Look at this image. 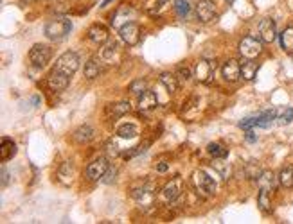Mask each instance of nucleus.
<instances>
[{"mask_svg":"<svg viewBox=\"0 0 293 224\" xmlns=\"http://www.w3.org/2000/svg\"><path fill=\"white\" fill-rule=\"evenodd\" d=\"M255 181H257V187L259 188H265V190H274L275 185H277V177H275V174L272 172V170H263Z\"/></svg>","mask_w":293,"mask_h":224,"instance_id":"20","label":"nucleus"},{"mask_svg":"<svg viewBox=\"0 0 293 224\" xmlns=\"http://www.w3.org/2000/svg\"><path fill=\"white\" fill-rule=\"evenodd\" d=\"M281 47L286 52H293V27L284 29L281 33Z\"/></svg>","mask_w":293,"mask_h":224,"instance_id":"27","label":"nucleus"},{"mask_svg":"<svg viewBox=\"0 0 293 224\" xmlns=\"http://www.w3.org/2000/svg\"><path fill=\"white\" fill-rule=\"evenodd\" d=\"M117 135L121 136V138H135V136L139 135V129L137 126H133V124H123V126L117 129Z\"/></svg>","mask_w":293,"mask_h":224,"instance_id":"30","label":"nucleus"},{"mask_svg":"<svg viewBox=\"0 0 293 224\" xmlns=\"http://www.w3.org/2000/svg\"><path fill=\"white\" fill-rule=\"evenodd\" d=\"M88 38H90V42H94L97 43V45H101V43H106L108 42V38H110V33H108V29L104 27V25L101 24H94L92 27L88 29Z\"/></svg>","mask_w":293,"mask_h":224,"instance_id":"14","label":"nucleus"},{"mask_svg":"<svg viewBox=\"0 0 293 224\" xmlns=\"http://www.w3.org/2000/svg\"><path fill=\"white\" fill-rule=\"evenodd\" d=\"M191 11V5H189V0H175V13L178 14L180 18H184L187 16Z\"/></svg>","mask_w":293,"mask_h":224,"instance_id":"34","label":"nucleus"},{"mask_svg":"<svg viewBox=\"0 0 293 224\" xmlns=\"http://www.w3.org/2000/svg\"><path fill=\"white\" fill-rule=\"evenodd\" d=\"M52 51L49 45H43V43H36L33 45V49L29 51V61L33 63V66L36 68H43L51 61Z\"/></svg>","mask_w":293,"mask_h":224,"instance_id":"4","label":"nucleus"},{"mask_svg":"<svg viewBox=\"0 0 293 224\" xmlns=\"http://www.w3.org/2000/svg\"><path fill=\"white\" fill-rule=\"evenodd\" d=\"M94 135H95L94 127L85 124V126L77 127V129L74 131V140H76L77 144H88V142L94 140Z\"/></svg>","mask_w":293,"mask_h":224,"instance_id":"19","label":"nucleus"},{"mask_svg":"<svg viewBox=\"0 0 293 224\" xmlns=\"http://www.w3.org/2000/svg\"><path fill=\"white\" fill-rule=\"evenodd\" d=\"M166 2H167V0H158V7H162V5L166 4Z\"/></svg>","mask_w":293,"mask_h":224,"instance_id":"43","label":"nucleus"},{"mask_svg":"<svg viewBox=\"0 0 293 224\" xmlns=\"http://www.w3.org/2000/svg\"><path fill=\"white\" fill-rule=\"evenodd\" d=\"M255 120H257V117L245 118V120L239 122V127H243V129H250V127H255Z\"/></svg>","mask_w":293,"mask_h":224,"instance_id":"39","label":"nucleus"},{"mask_svg":"<svg viewBox=\"0 0 293 224\" xmlns=\"http://www.w3.org/2000/svg\"><path fill=\"white\" fill-rule=\"evenodd\" d=\"M207 151H209V154H211L213 158H218V160L227 158V154H228V149L223 144H209L207 145Z\"/></svg>","mask_w":293,"mask_h":224,"instance_id":"29","label":"nucleus"},{"mask_svg":"<svg viewBox=\"0 0 293 224\" xmlns=\"http://www.w3.org/2000/svg\"><path fill=\"white\" fill-rule=\"evenodd\" d=\"M257 205L259 208L265 214H270L272 212V201H270V190H265V188H261L259 192V197H257Z\"/></svg>","mask_w":293,"mask_h":224,"instance_id":"28","label":"nucleus"},{"mask_svg":"<svg viewBox=\"0 0 293 224\" xmlns=\"http://www.w3.org/2000/svg\"><path fill=\"white\" fill-rule=\"evenodd\" d=\"M167 168H169V164H167V162H160V164L156 165V170H158V172H166Z\"/></svg>","mask_w":293,"mask_h":224,"instance_id":"41","label":"nucleus"},{"mask_svg":"<svg viewBox=\"0 0 293 224\" xmlns=\"http://www.w3.org/2000/svg\"><path fill=\"white\" fill-rule=\"evenodd\" d=\"M22 2H25V4H31V2H36V0H22Z\"/></svg>","mask_w":293,"mask_h":224,"instance_id":"44","label":"nucleus"},{"mask_svg":"<svg viewBox=\"0 0 293 224\" xmlns=\"http://www.w3.org/2000/svg\"><path fill=\"white\" fill-rule=\"evenodd\" d=\"M279 183L284 188H293V167L286 165L279 174Z\"/></svg>","mask_w":293,"mask_h":224,"instance_id":"26","label":"nucleus"},{"mask_svg":"<svg viewBox=\"0 0 293 224\" xmlns=\"http://www.w3.org/2000/svg\"><path fill=\"white\" fill-rule=\"evenodd\" d=\"M115 54H117V43L115 42H106L104 43V47L101 49V57H103V59H106V61H110L112 59V57L115 56Z\"/></svg>","mask_w":293,"mask_h":224,"instance_id":"31","label":"nucleus"},{"mask_svg":"<svg viewBox=\"0 0 293 224\" xmlns=\"http://www.w3.org/2000/svg\"><path fill=\"white\" fill-rule=\"evenodd\" d=\"M275 120L279 124H290L293 120V108H284V110H277V118Z\"/></svg>","mask_w":293,"mask_h":224,"instance_id":"33","label":"nucleus"},{"mask_svg":"<svg viewBox=\"0 0 293 224\" xmlns=\"http://www.w3.org/2000/svg\"><path fill=\"white\" fill-rule=\"evenodd\" d=\"M74 176H76L74 164H72V162H65V164H62V167H60V170H58V179H60V183H63V185H71Z\"/></svg>","mask_w":293,"mask_h":224,"instance_id":"17","label":"nucleus"},{"mask_svg":"<svg viewBox=\"0 0 293 224\" xmlns=\"http://www.w3.org/2000/svg\"><path fill=\"white\" fill-rule=\"evenodd\" d=\"M133 11L130 9V7H126V5H123L121 9L117 11V13L110 18V24H112V27H117V29H121L123 25H126V24H130V14H132Z\"/></svg>","mask_w":293,"mask_h":224,"instance_id":"18","label":"nucleus"},{"mask_svg":"<svg viewBox=\"0 0 293 224\" xmlns=\"http://www.w3.org/2000/svg\"><path fill=\"white\" fill-rule=\"evenodd\" d=\"M261 172H263V170L259 168V164H257V162H254V160H252V162H248V164H246L245 176L248 177V179H257Z\"/></svg>","mask_w":293,"mask_h":224,"instance_id":"32","label":"nucleus"},{"mask_svg":"<svg viewBox=\"0 0 293 224\" xmlns=\"http://www.w3.org/2000/svg\"><path fill=\"white\" fill-rule=\"evenodd\" d=\"M182 192H184V181L180 177H175V179H171L166 187L162 188V199L173 203V201H176L182 196Z\"/></svg>","mask_w":293,"mask_h":224,"instance_id":"10","label":"nucleus"},{"mask_svg":"<svg viewBox=\"0 0 293 224\" xmlns=\"http://www.w3.org/2000/svg\"><path fill=\"white\" fill-rule=\"evenodd\" d=\"M71 29H72L71 20L62 16V18H52L51 22H47L43 33H45V36H47L49 40H52V42H62L63 38L71 33Z\"/></svg>","mask_w":293,"mask_h":224,"instance_id":"1","label":"nucleus"},{"mask_svg":"<svg viewBox=\"0 0 293 224\" xmlns=\"http://www.w3.org/2000/svg\"><path fill=\"white\" fill-rule=\"evenodd\" d=\"M103 72H104L103 57L92 56L88 61H86V65H85V75L88 77V79H95V77H99Z\"/></svg>","mask_w":293,"mask_h":224,"instance_id":"13","label":"nucleus"},{"mask_svg":"<svg viewBox=\"0 0 293 224\" xmlns=\"http://www.w3.org/2000/svg\"><path fill=\"white\" fill-rule=\"evenodd\" d=\"M115 176H117V168H115V167L108 168V170H106V174H104V177H103V181L106 183V185H110V183L115 181Z\"/></svg>","mask_w":293,"mask_h":224,"instance_id":"38","label":"nucleus"},{"mask_svg":"<svg viewBox=\"0 0 293 224\" xmlns=\"http://www.w3.org/2000/svg\"><path fill=\"white\" fill-rule=\"evenodd\" d=\"M156 103H158V101H156V95L153 94V92H149V90H146V92L139 97V110H141V112L155 110Z\"/></svg>","mask_w":293,"mask_h":224,"instance_id":"21","label":"nucleus"},{"mask_svg":"<svg viewBox=\"0 0 293 224\" xmlns=\"http://www.w3.org/2000/svg\"><path fill=\"white\" fill-rule=\"evenodd\" d=\"M130 110H132V108H130V103H128V101H121V103L110 104V106L106 108V113L112 115L114 118H119V117H123V115H126Z\"/></svg>","mask_w":293,"mask_h":224,"instance_id":"24","label":"nucleus"},{"mask_svg":"<svg viewBox=\"0 0 293 224\" xmlns=\"http://www.w3.org/2000/svg\"><path fill=\"white\" fill-rule=\"evenodd\" d=\"M257 140V135H255L254 131H246V142H250V144H254V142Z\"/></svg>","mask_w":293,"mask_h":224,"instance_id":"40","label":"nucleus"},{"mask_svg":"<svg viewBox=\"0 0 293 224\" xmlns=\"http://www.w3.org/2000/svg\"><path fill=\"white\" fill-rule=\"evenodd\" d=\"M259 70V63H255L254 59H246L241 63V77L246 81H252L255 79V74Z\"/></svg>","mask_w":293,"mask_h":224,"instance_id":"23","label":"nucleus"},{"mask_svg":"<svg viewBox=\"0 0 293 224\" xmlns=\"http://www.w3.org/2000/svg\"><path fill=\"white\" fill-rule=\"evenodd\" d=\"M119 34H121V40H123L126 45H130V47L137 45L139 40H141V29H139L137 24H133V22L123 25V27L119 29Z\"/></svg>","mask_w":293,"mask_h":224,"instance_id":"9","label":"nucleus"},{"mask_svg":"<svg viewBox=\"0 0 293 224\" xmlns=\"http://www.w3.org/2000/svg\"><path fill=\"white\" fill-rule=\"evenodd\" d=\"M239 54L246 59H255V57L259 56L261 52H263V43L254 36H245L239 42V47H237Z\"/></svg>","mask_w":293,"mask_h":224,"instance_id":"6","label":"nucleus"},{"mask_svg":"<svg viewBox=\"0 0 293 224\" xmlns=\"http://www.w3.org/2000/svg\"><path fill=\"white\" fill-rule=\"evenodd\" d=\"M193 183L196 190L200 194H204V196H213L214 192H216V181H214L213 177L209 176L205 170H196L193 172Z\"/></svg>","mask_w":293,"mask_h":224,"instance_id":"5","label":"nucleus"},{"mask_svg":"<svg viewBox=\"0 0 293 224\" xmlns=\"http://www.w3.org/2000/svg\"><path fill=\"white\" fill-rule=\"evenodd\" d=\"M196 14H198V18L205 24L209 22H214L218 18V11H216V5L211 2V0H202L198 2L196 5Z\"/></svg>","mask_w":293,"mask_h":224,"instance_id":"11","label":"nucleus"},{"mask_svg":"<svg viewBox=\"0 0 293 224\" xmlns=\"http://www.w3.org/2000/svg\"><path fill=\"white\" fill-rule=\"evenodd\" d=\"M5 185H7V170L2 167V187H5Z\"/></svg>","mask_w":293,"mask_h":224,"instance_id":"42","label":"nucleus"},{"mask_svg":"<svg viewBox=\"0 0 293 224\" xmlns=\"http://www.w3.org/2000/svg\"><path fill=\"white\" fill-rule=\"evenodd\" d=\"M49 2H56V0H49Z\"/></svg>","mask_w":293,"mask_h":224,"instance_id":"46","label":"nucleus"},{"mask_svg":"<svg viewBox=\"0 0 293 224\" xmlns=\"http://www.w3.org/2000/svg\"><path fill=\"white\" fill-rule=\"evenodd\" d=\"M227 4H234V0H227Z\"/></svg>","mask_w":293,"mask_h":224,"instance_id":"45","label":"nucleus"},{"mask_svg":"<svg viewBox=\"0 0 293 224\" xmlns=\"http://www.w3.org/2000/svg\"><path fill=\"white\" fill-rule=\"evenodd\" d=\"M221 72H223V77H225V81H230V83H234V81H237V79H239V75H241V65H239L236 59H228L227 63L223 65Z\"/></svg>","mask_w":293,"mask_h":224,"instance_id":"16","label":"nucleus"},{"mask_svg":"<svg viewBox=\"0 0 293 224\" xmlns=\"http://www.w3.org/2000/svg\"><path fill=\"white\" fill-rule=\"evenodd\" d=\"M155 190H156L155 185H153L151 181L144 179V181L139 183L137 188H133L132 196H133V199L137 201L139 205L144 208V210H147V208L153 206V203H155Z\"/></svg>","mask_w":293,"mask_h":224,"instance_id":"2","label":"nucleus"},{"mask_svg":"<svg viewBox=\"0 0 293 224\" xmlns=\"http://www.w3.org/2000/svg\"><path fill=\"white\" fill-rule=\"evenodd\" d=\"M176 75H178V79H182V81H187V79H191V70H189V66H178L176 68Z\"/></svg>","mask_w":293,"mask_h":224,"instance_id":"37","label":"nucleus"},{"mask_svg":"<svg viewBox=\"0 0 293 224\" xmlns=\"http://www.w3.org/2000/svg\"><path fill=\"white\" fill-rule=\"evenodd\" d=\"M214 70H216V63L211 59H200L196 65H194V79L198 83H209L213 79Z\"/></svg>","mask_w":293,"mask_h":224,"instance_id":"7","label":"nucleus"},{"mask_svg":"<svg viewBox=\"0 0 293 224\" xmlns=\"http://www.w3.org/2000/svg\"><path fill=\"white\" fill-rule=\"evenodd\" d=\"M2 149H0V160L2 162H7V160H11L16 154V144H14L11 138H7V136H2Z\"/></svg>","mask_w":293,"mask_h":224,"instance_id":"22","label":"nucleus"},{"mask_svg":"<svg viewBox=\"0 0 293 224\" xmlns=\"http://www.w3.org/2000/svg\"><path fill=\"white\" fill-rule=\"evenodd\" d=\"M259 36L265 43H272L277 38V29H275V22L272 18L261 20L259 24Z\"/></svg>","mask_w":293,"mask_h":224,"instance_id":"12","label":"nucleus"},{"mask_svg":"<svg viewBox=\"0 0 293 224\" xmlns=\"http://www.w3.org/2000/svg\"><path fill=\"white\" fill-rule=\"evenodd\" d=\"M108 168H110L108 160L101 156V158H95L94 162L86 167V176H88V179H92V181H99V179L104 177V174H106Z\"/></svg>","mask_w":293,"mask_h":224,"instance_id":"8","label":"nucleus"},{"mask_svg":"<svg viewBox=\"0 0 293 224\" xmlns=\"http://www.w3.org/2000/svg\"><path fill=\"white\" fill-rule=\"evenodd\" d=\"M146 90H147V84H146V81H142V79L133 81V83L130 84V92H132L133 95H139V97H141Z\"/></svg>","mask_w":293,"mask_h":224,"instance_id":"35","label":"nucleus"},{"mask_svg":"<svg viewBox=\"0 0 293 224\" xmlns=\"http://www.w3.org/2000/svg\"><path fill=\"white\" fill-rule=\"evenodd\" d=\"M69 81H71V75H65L62 72L52 70L49 75V86H51L54 92H63V90L69 86Z\"/></svg>","mask_w":293,"mask_h":224,"instance_id":"15","label":"nucleus"},{"mask_svg":"<svg viewBox=\"0 0 293 224\" xmlns=\"http://www.w3.org/2000/svg\"><path fill=\"white\" fill-rule=\"evenodd\" d=\"M79 68V56L76 52H63L62 56L58 57L56 63H54V70L62 72L65 75H74L76 70Z\"/></svg>","mask_w":293,"mask_h":224,"instance_id":"3","label":"nucleus"},{"mask_svg":"<svg viewBox=\"0 0 293 224\" xmlns=\"http://www.w3.org/2000/svg\"><path fill=\"white\" fill-rule=\"evenodd\" d=\"M104 149H106V154H108V156H112V158H115V156L121 153V151H119V147H117V144H115V140H108V142H106Z\"/></svg>","mask_w":293,"mask_h":224,"instance_id":"36","label":"nucleus"},{"mask_svg":"<svg viewBox=\"0 0 293 224\" xmlns=\"http://www.w3.org/2000/svg\"><path fill=\"white\" fill-rule=\"evenodd\" d=\"M158 81H160V83L166 86V90L169 92V94H175L176 90H178V77H175V75L169 74V72H164V74H160Z\"/></svg>","mask_w":293,"mask_h":224,"instance_id":"25","label":"nucleus"}]
</instances>
